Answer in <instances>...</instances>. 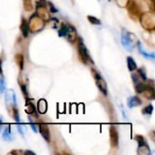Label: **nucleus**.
I'll list each match as a JSON object with an SVG mask.
<instances>
[{
    "mask_svg": "<svg viewBox=\"0 0 155 155\" xmlns=\"http://www.w3.org/2000/svg\"><path fill=\"white\" fill-rule=\"evenodd\" d=\"M121 42L125 50L132 52L134 48L137 45L139 39L134 34L129 32L125 28H123L122 35H121Z\"/></svg>",
    "mask_w": 155,
    "mask_h": 155,
    "instance_id": "1",
    "label": "nucleus"
},
{
    "mask_svg": "<svg viewBox=\"0 0 155 155\" xmlns=\"http://www.w3.org/2000/svg\"><path fill=\"white\" fill-rule=\"evenodd\" d=\"M141 25L148 33H153L155 30V15L153 12H144L139 17Z\"/></svg>",
    "mask_w": 155,
    "mask_h": 155,
    "instance_id": "2",
    "label": "nucleus"
},
{
    "mask_svg": "<svg viewBox=\"0 0 155 155\" xmlns=\"http://www.w3.org/2000/svg\"><path fill=\"white\" fill-rule=\"evenodd\" d=\"M27 24H28V29L31 33H37L42 31L45 25V22L36 14L31 15L29 22Z\"/></svg>",
    "mask_w": 155,
    "mask_h": 155,
    "instance_id": "3",
    "label": "nucleus"
},
{
    "mask_svg": "<svg viewBox=\"0 0 155 155\" xmlns=\"http://www.w3.org/2000/svg\"><path fill=\"white\" fill-rule=\"evenodd\" d=\"M77 41H78V55H79L81 62L84 63V64H88L89 63L94 64V61H93L92 57L90 56L88 49L86 48L85 45L84 44L83 39L81 37H78Z\"/></svg>",
    "mask_w": 155,
    "mask_h": 155,
    "instance_id": "4",
    "label": "nucleus"
},
{
    "mask_svg": "<svg viewBox=\"0 0 155 155\" xmlns=\"http://www.w3.org/2000/svg\"><path fill=\"white\" fill-rule=\"evenodd\" d=\"M126 8H127V12H128L129 16L133 20L136 21L139 19L140 15H142V12H141V8H140L139 5L134 0H130L126 5Z\"/></svg>",
    "mask_w": 155,
    "mask_h": 155,
    "instance_id": "5",
    "label": "nucleus"
},
{
    "mask_svg": "<svg viewBox=\"0 0 155 155\" xmlns=\"http://www.w3.org/2000/svg\"><path fill=\"white\" fill-rule=\"evenodd\" d=\"M35 14L38 16H40L45 22H48L49 20H51V16H50V13H49L48 9L46 8L45 5H43L40 2H37V4H36V13Z\"/></svg>",
    "mask_w": 155,
    "mask_h": 155,
    "instance_id": "6",
    "label": "nucleus"
},
{
    "mask_svg": "<svg viewBox=\"0 0 155 155\" xmlns=\"http://www.w3.org/2000/svg\"><path fill=\"white\" fill-rule=\"evenodd\" d=\"M110 134V143L113 148H117L119 146V134L117 128L114 125L110 126L109 129Z\"/></svg>",
    "mask_w": 155,
    "mask_h": 155,
    "instance_id": "7",
    "label": "nucleus"
},
{
    "mask_svg": "<svg viewBox=\"0 0 155 155\" xmlns=\"http://www.w3.org/2000/svg\"><path fill=\"white\" fill-rule=\"evenodd\" d=\"M38 127H39V132H40L42 137L47 143H50L51 142V134H50V130H49L48 125L45 123H40L38 124Z\"/></svg>",
    "mask_w": 155,
    "mask_h": 155,
    "instance_id": "8",
    "label": "nucleus"
},
{
    "mask_svg": "<svg viewBox=\"0 0 155 155\" xmlns=\"http://www.w3.org/2000/svg\"><path fill=\"white\" fill-rule=\"evenodd\" d=\"M5 104H6L7 107L10 106V108H12L13 106H16V104H17L15 94V92L12 89L8 90L6 92V94H5Z\"/></svg>",
    "mask_w": 155,
    "mask_h": 155,
    "instance_id": "9",
    "label": "nucleus"
},
{
    "mask_svg": "<svg viewBox=\"0 0 155 155\" xmlns=\"http://www.w3.org/2000/svg\"><path fill=\"white\" fill-rule=\"evenodd\" d=\"M68 25L67 34H66L67 40L71 44H74L77 41V32H76V29L72 25Z\"/></svg>",
    "mask_w": 155,
    "mask_h": 155,
    "instance_id": "10",
    "label": "nucleus"
},
{
    "mask_svg": "<svg viewBox=\"0 0 155 155\" xmlns=\"http://www.w3.org/2000/svg\"><path fill=\"white\" fill-rule=\"evenodd\" d=\"M95 82H96L95 84H96V86L98 87V89L104 95H107V94H108V88H107V84H106L105 80L103 77H100V78L96 79Z\"/></svg>",
    "mask_w": 155,
    "mask_h": 155,
    "instance_id": "11",
    "label": "nucleus"
},
{
    "mask_svg": "<svg viewBox=\"0 0 155 155\" xmlns=\"http://www.w3.org/2000/svg\"><path fill=\"white\" fill-rule=\"evenodd\" d=\"M142 104H143V101L138 96H131L127 100V106L131 109L140 106V105H142Z\"/></svg>",
    "mask_w": 155,
    "mask_h": 155,
    "instance_id": "12",
    "label": "nucleus"
},
{
    "mask_svg": "<svg viewBox=\"0 0 155 155\" xmlns=\"http://www.w3.org/2000/svg\"><path fill=\"white\" fill-rule=\"evenodd\" d=\"M25 112L28 115H36V108L35 106V104L32 103L31 99H25Z\"/></svg>",
    "mask_w": 155,
    "mask_h": 155,
    "instance_id": "13",
    "label": "nucleus"
},
{
    "mask_svg": "<svg viewBox=\"0 0 155 155\" xmlns=\"http://www.w3.org/2000/svg\"><path fill=\"white\" fill-rule=\"evenodd\" d=\"M137 46H138V50H139V52H140V54H142V55H143L145 58H147V59H151V60H154L155 59V54L154 53H149V52H146L144 49H143V45L141 44V42L139 41L138 42V44H137Z\"/></svg>",
    "mask_w": 155,
    "mask_h": 155,
    "instance_id": "14",
    "label": "nucleus"
},
{
    "mask_svg": "<svg viewBox=\"0 0 155 155\" xmlns=\"http://www.w3.org/2000/svg\"><path fill=\"white\" fill-rule=\"evenodd\" d=\"M47 112V102L45 99H40L37 103V113L39 114H45Z\"/></svg>",
    "mask_w": 155,
    "mask_h": 155,
    "instance_id": "15",
    "label": "nucleus"
},
{
    "mask_svg": "<svg viewBox=\"0 0 155 155\" xmlns=\"http://www.w3.org/2000/svg\"><path fill=\"white\" fill-rule=\"evenodd\" d=\"M20 30L22 32V35L24 37H27L28 34H29V29H28V24L26 22V20L23 17L21 20V24H20Z\"/></svg>",
    "mask_w": 155,
    "mask_h": 155,
    "instance_id": "16",
    "label": "nucleus"
},
{
    "mask_svg": "<svg viewBox=\"0 0 155 155\" xmlns=\"http://www.w3.org/2000/svg\"><path fill=\"white\" fill-rule=\"evenodd\" d=\"M139 155H150L151 151L148 143H144L142 145H138V151H137Z\"/></svg>",
    "mask_w": 155,
    "mask_h": 155,
    "instance_id": "17",
    "label": "nucleus"
},
{
    "mask_svg": "<svg viewBox=\"0 0 155 155\" xmlns=\"http://www.w3.org/2000/svg\"><path fill=\"white\" fill-rule=\"evenodd\" d=\"M127 67H128V70L130 72H134L136 71V69L138 68L137 67V64L134 61V59L132 57V56H128L127 57Z\"/></svg>",
    "mask_w": 155,
    "mask_h": 155,
    "instance_id": "18",
    "label": "nucleus"
},
{
    "mask_svg": "<svg viewBox=\"0 0 155 155\" xmlns=\"http://www.w3.org/2000/svg\"><path fill=\"white\" fill-rule=\"evenodd\" d=\"M135 86V92L137 94H143V92L145 90L146 86H147V84L145 81H142V82H139L137 84H134Z\"/></svg>",
    "mask_w": 155,
    "mask_h": 155,
    "instance_id": "19",
    "label": "nucleus"
},
{
    "mask_svg": "<svg viewBox=\"0 0 155 155\" xmlns=\"http://www.w3.org/2000/svg\"><path fill=\"white\" fill-rule=\"evenodd\" d=\"M15 63H16V64L18 65L19 69H20V70H23V69H24V64H25V59H24L23 54H15Z\"/></svg>",
    "mask_w": 155,
    "mask_h": 155,
    "instance_id": "20",
    "label": "nucleus"
},
{
    "mask_svg": "<svg viewBox=\"0 0 155 155\" xmlns=\"http://www.w3.org/2000/svg\"><path fill=\"white\" fill-rule=\"evenodd\" d=\"M2 136H3V138H4L5 141H12L13 137H12V134H11V127H10V125H7V126L5 128Z\"/></svg>",
    "mask_w": 155,
    "mask_h": 155,
    "instance_id": "21",
    "label": "nucleus"
},
{
    "mask_svg": "<svg viewBox=\"0 0 155 155\" xmlns=\"http://www.w3.org/2000/svg\"><path fill=\"white\" fill-rule=\"evenodd\" d=\"M67 29H68V25L62 23L61 25H60V29L58 31V35L60 37H64L66 36V34H67Z\"/></svg>",
    "mask_w": 155,
    "mask_h": 155,
    "instance_id": "22",
    "label": "nucleus"
},
{
    "mask_svg": "<svg viewBox=\"0 0 155 155\" xmlns=\"http://www.w3.org/2000/svg\"><path fill=\"white\" fill-rule=\"evenodd\" d=\"M11 115L12 117L15 119V121L16 123L20 122V117H19V113H18V109L16 108V106H13L11 108Z\"/></svg>",
    "mask_w": 155,
    "mask_h": 155,
    "instance_id": "23",
    "label": "nucleus"
},
{
    "mask_svg": "<svg viewBox=\"0 0 155 155\" xmlns=\"http://www.w3.org/2000/svg\"><path fill=\"white\" fill-rule=\"evenodd\" d=\"M23 5H24L25 10L27 11V12H31L34 9L32 0H23Z\"/></svg>",
    "mask_w": 155,
    "mask_h": 155,
    "instance_id": "24",
    "label": "nucleus"
},
{
    "mask_svg": "<svg viewBox=\"0 0 155 155\" xmlns=\"http://www.w3.org/2000/svg\"><path fill=\"white\" fill-rule=\"evenodd\" d=\"M87 19L92 25H102L101 20L98 19L97 17L94 16V15H87Z\"/></svg>",
    "mask_w": 155,
    "mask_h": 155,
    "instance_id": "25",
    "label": "nucleus"
},
{
    "mask_svg": "<svg viewBox=\"0 0 155 155\" xmlns=\"http://www.w3.org/2000/svg\"><path fill=\"white\" fill-rule=\"evenodd\" d=\"M153 106L151 104H148L147 106H145L142 111L143 114H145V115H151L153 114Z\"/></svg>",
    "mask_w": 155,
    "mask_h": 155,
    "instance_id": "26",
    "label": "nucleus"
},
{
    "mask_svg": "<svg viewBox=\"0 0 155 155\" xmlns=\"http://www.w3.org/2000/svg\"><path fill=\"white\" fill-rule=\"evenodd\" d=\"M137 70V74H138V75L141 77V79L143 80V81H146L147 80V76H146V72H145V69L143 68V67H141V68H139V69H136Z\"/></svg>",
    "mask_w": 155,
    "mask_h": 155,
    "instance_id": "27",
    "label": "nucleus"
},
{
    "mask_svg": "<svg viewBox=\"0 0 155 155\" xmlns=\"http://www.w3.org/2000/svg\"><path fill=\"white\" fill-rule=\"evenodd\" d=\"M5 92V81L3 75L0 77V94H4Z\"/></svg>",
    "mask_w": 155,
    "mask_h": 155,
    "instance_id": "28",
    "label": "nucleus"
},
{
    "mask_svg": "<svg viewBox=\"0 0 155 155\" xmlns=\"http://www.w3.org/2000/svg\"><path fill=\"white\" fill-rule=\"evenodd\" d=\"M134 139H135V141L137 142L138 145H142V144L147 143L146 141H145V139H144V137L142 136V135H136V136L134 137Z\"/></svg>",
    "mask_w": 155,
    "mask_h": 155,
    "instance_id": "29",
    "label": "nucleus"
},
{
    "mask_svg": "<svg viewBox=\"0 0 155 155\" xmlns=\"http://www.w3.org/2000/svg\"><path fill=\"white\" fill-rule=\"evenodd\" d=\"M132 79H133V81H134V84H137V83H139V82H142L143 80L141 79V77L138 75V74L137 73H134L133 74H132Z\"/></svg>",
    "mask_w": 155,
    "mask_h": 155,
    "instance_id": "30",
    "label": "nucleus"
},
{
    "mask_svg": "<svg viewBox=\"0 0 155 155\" xmlns=\"http://www.w3.org/2000/svg\"><path fill=\"white\" fill-rule=\"evenodd\" d=\"M20 87H21V89H22L23 94L25 95V99H28L29 97H28V94H27V90H26V86H25V84H21V83H20Z\"/></svg>",
    "mask_w": 155,
    "mask_h": 155,
    "instance_id": "31",
    "label": "nucleus"
},
{
    "mask_svg": "<svg viewBox=\"0 0 155 155\" xmlns=\"http://www.w3.org/2000/svg\"><path fill=\"white\" fill-rule=\"evenodd\" d=\"M129 1L130 0H116V3L120 7H126Z\"/></svg>",
    "mask_w": 155,
    "mask_h": 155,
    "instance_id": "32",
    "label": "nucleus"
},
{
    "mask_svg": "<svg viewBox=\"0 0 155 155\" xmlns=\"http://www.w3.org/2000/svg\"><path fill=\"white\" fill-rule=\"evenodd\" d=\"M91 72H92V74H93V76H94V78L96 80V79H98V78H100V77H102L101 76V74H100V73L97 71V70H95V69H94V68H92L91 69Z\"/></svg>",
    "mask_w": 155,
    "mask_h": 155,
    "instance_id": "33",
    "label": "nucleus"
},
{
    "mask_svg": "<svg viewBox=\"0 0 155 155\" xmlns=\"http://www.w3.org/2000/svg\"><path fill=\"white\" fill-rule=\"evenodd\" d=\"M46 4H47V5H48V6H49V10H50V12H52V13H57V12H58V10L55 8V6H54L51 2H47Z\"/></svg>",
    "mask_w": 155,
    "mask_h": 155,
    "instance_id": "34",
    "label": "nucleus"
},
{
    "mask_svg": "<svg viewBox=\"0 0 155 155\" xmlns=\"http://www.w3.org/2000/svg\"><path fill=\"white\" fill-rule=\"evenodd\" d=\"M149 8L151 10V12H153L154 13L155 11V1L154 0H150L149 1Z\"/></svg>",
    "mask_w": 155,
    "mask_h": 155,
    "instance_id": "35",
    "label": "nucleus"
},
{
    "mask_svg": "<svg viewBox=\"0 0 155 155\" xmlns=\"http://www.w3.org/2000/svg\"><path fill=\"white\" fill-rule=\"evenodd\" d=\"M8 154H15V155L24 154V152H22V151H17V150H13V151H12V152H10Z\"/></svg>",
    "mask_w": 155,
    "mask_h": 155,
    "instance_id": "36",
    "label": "nucleus"
},
{
    "mask_svg": "<svg viewBox=\"0 0 155 155\" xmlns=\"http://www.w3.org/2000/svg\"><path fill=\"white\" fill-rule=\"evenodd\" d=\"M30 125H31V128L33 129V131L35 132V133H37V129H36V124H34L33 122H30Z\"/></svg>",
    "mask_w": 155,
    "mask_h": 155,
    "instance_id": "37",
    "label": "nucleus"
},
{
    "mask_svg": "<svg viewBox=\"0 0 155 155\" xmlns=\"http://www.w3.org/2000/svg\"><path fill=\"white\" fill-rule=\"evenodd\" d=\"M17 128H18V131L20 132V134L23 135L24 133H25V131H24V126H23L22 124H19V125H17Z\"/></svg>",
    "mask_w": 155,
    "mask_h": 155,
    "instance_id": "38",
    "label": "nucleus"
},
{
    "mask_svg": "<svg viewBox=\"0 0 155 155\" xmlns=\"http://www.w3.org/2000/svg\"><path fill=\"white\" fill-rule=\"evenodd\" d=\"M24 154H31V155H35V153L32 151H25L24 152Z\"/></svg>",
    "mask_w": 155,
    "mask_h": 155,
    "instance_id": "39",
    "label": "nucleus"
},
{
    "mask_svg": "<svg viewBox=\"0 0 155 155\" xmlns=\"http://www.w3.org/2000/svg\"><path fill=\"white\" fill-rule=\"evenodd\" d=\"M2 59L0 58V75H3V69H2Z\"/></svg>",
    "mask_w": 155,
    "mask_h": 155,
    "instance_id": "40",
    "label": "nucleus"
},
{
    "mask_svg": "<svg viewBox=\"0 0 155 155\" xmlns=\"http://www.w3.org/2000/svg\"><path fill=\"white\" fill-rule=\"evenodd\" d=\"M39 2L43 5H46V0H39Z\"/></svg>",
    "mask_w": 155,
    "mask_h": 155,
    "instance_id": "41",
    "label": "nucleus"
},
{
    "mask_svg": "<svg viewBox=\"0 0 155 155\" xmlns=\"http://www.w3.org/2000/svg\"><path fill=\"white\" fill-rule=\"evenodd\" d=\"M3 124V121L2 120H0V124Z\"/></svg>",
    "mask_w": 155,
    "mask_h": 155,
    "instance_id": "42",
    "label": "nucleus"
},
{
    "mask_svg": "<svg viewBox=\"0 0 155 155\" xmlns=\"http://www.w3.org/2000/svg\"><path fill=\"white\" fill-rule=\"evenodd\" d=\"M0 130H1V127H0Z\"/></svg>",
    "mask_w": 155,
    "mask_h": 155,
    "instance_id": "43",
    "label": "nucleus"
},
{
    "mask_svg": "<svg viewBox=\"0 0 155 155\" xmlns=\"http://www.w3.org/2000/svg\"><path fill=\"white\" fill-rule=\"evenodd\" d=\"M109 1H111V0H109Z\"/></svg>",
    "mask_w": 155,
    "mask_h": 155,
    "instance_id": "44",
    "label": "nucleus"
},
{
    "mask_svg": "<svg viewBox=\"0 0 155 155\" xmlns=\"http://www.w3.org/2000/svg\"><path fill=\"white\" fill-rule=\"evenodd\" d=\"M98 1H100V0H98Z\"/></svg>",
    "mask_w": 155,
    "mask_h": 155,
    "instance_id": "45",
    "label": "nucleus"
}]
</instances>
